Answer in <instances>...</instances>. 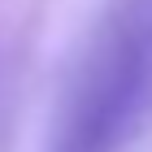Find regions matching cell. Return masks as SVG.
I'll list each match as a JSON object with an SVG mask.
<instances>
[{
	"label": "cell",
	"instance_id": "cell-1",
	"mask_svg": "<svg viewBox=\"0 0 152 152\" xmlns=\"http://www.w3.org/2000/svg\"><path fill=\"white\" fill-rule=\"evenodd\" d=\"M152 122V0H117L57 100L44 152H126Z\"/></svg>",
	"mask_w": 152,
	"mask_h": 152
}]
</instances>
